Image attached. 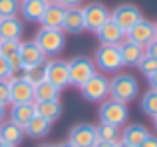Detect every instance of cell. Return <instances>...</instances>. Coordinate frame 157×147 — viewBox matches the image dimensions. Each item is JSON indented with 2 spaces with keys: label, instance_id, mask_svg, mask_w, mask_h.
<instances>
[{
  "label": "cell",
  "instance_id": "31",
  "mask_svg": "<svg viewBox=\"0 0 157 147\" xmlns=\"http://www.w3.org/2000/svg\"><path fill=\"white\" fill-rule=\"evenodd\" d=\"M137 68H139L143 74H145V76H151V74L157 70V60L151 58V56H143L141 62L137 64Z\"/></svg>",
  "mask_w": 157,
  "mask_h": 147
},
{
  "label": "cell",
  "instance_id": "40",
  "mask_svg": "<svg viewBox=\"0 0 157 147\" xmlns=\"http://www.w3.org/2000/svg\"><path fill=\"white\" fill-rule=\"evenodd\" d=\"M4 117H6V105L0 104V121H4Z\"/></svg>",
  "mask_w": 157,
  "mask_h": 147
},
{
  "label": "cell",
  "instance_id": "26",
  "mask_svg": "<svg viewBox=\"0 0 157 147\" xmlns=\"http://www.w3.org/2000/svg\"><path fill=\"white\" fill-rule=\"evenodd\" d=\"M22 80H26L32 88L42 84L46 80V62L38 64V66H32V68H22Z\"/></svg>",
  "mask_w": 157,
  "mask_h": 147
},
{
  "label": "cell",
  "instance_id": "30",
  "mask_svg": "<svg viewBox=\"0 0 157 147\" xmlns=\"http://www.w3.org/2000/svg\"><path fill=\"white\" fill-rule=\"evenodd\" d=\"M18 46L20 40H0V56H4V58L12 56L14 52H18Z\"/></svg>",
  "mask_w": 157,
  "mask_h": 147
},
{
  "label": "cell",
  "instance_id": "3",
  "mask_svg": "<svg viewBox=\"0 0 157 147\" xmlns=\"http://www.w3.org/2000/svg\"><path fill=\"white\" fill-rule=\"evenodd\" d=\"M34 42L46 56H58L66 46V38L62 30H52V28H42L36 34Z\"/></svg>",
  "mask_w": 157,
  "mask_h": 147
},
{
  "label": "cell",
  "instance_id": "18",
  "mask_svg": "<svg viewBox=\"0 0 157 147\" xmlns=\"http://www.w3.org/2000/svg\"><path fill=\"white\" fill-rule=\"evenodd\" d=\"M64 14H66V6H62V4H58V2L48 4L46 10H44V14H42V18H40V24H42V28L62 30Z\"/></svg>",
  "mask_w": 157,
  "mask_h": 147
},
{
  "label": "cell",
  "instance_id": "6",
  "mask_svg": "<svg viewBox=\"0 0 157 147\" xmlns=\"http://www.w3.org/2000/svg\"><path fill=\"white\" fill-rule=\"evenodd\" d=\"M82 96H84L86 101H92V104H98V101H104L107 96H109V80L101 74H94L88 81L80 88Z\"/></svg>",
  "mask_w": 157,
  "mask_h": 147
},
{
  "label": "cell",
  "instance_id": "46",
  "mask_svg": "<svg viewBox=\"0 0 157 147\" xmlns=\"http://www.w3.org/2000/svg\"><path fill=\"white\" fill-rule=\"evenodd\" d=\"M40 147H56V145H40Z\"/></svg>",
  "mask_w": 157,
  "mask_h": 147
},
{
  "label": "cell",
  "instance_id": "39",
  "mask_svg": "<svg viewBox=\"0 0 157 147\" xmlns=\"http://www.w3.org/2000/svg\"><path fill=\"white\" fill-rule=\"evenodd\" d=\"M92 147H115V143H109V141H101V139H98Z\"/></svg>",
  "mask_w": 157,
  "mask_h": 147
},
{
  "label": "cell",
  "instance_id": "35",
  "mask_svg": "<svg viewBox=\"0 0 157 147\" xmlns=\"http://www.w3.org/2000/svg\"><path fill=\"white\" fill-rule=\"evenodd\" d=\"M143 50H145V56H151V58H155V60H157V38H155V40H151V42L147 44Z\"/></svg>",
  "mask_w": 157,
  "mask_h": 147
},
{
  "label": "cell",
  "instance_id": "21",
  "mask_svg": "<svg viewBox=\"0 0 157 147\" xmlns=\"http://www.w3.org/2000/svg\"><path fill=\"white\" fill-rule=\"evenodd\" d=\"M34 111L36 115L44 117L46 121H56L62 115V104L60 100H46V101H34Z\"/></svg>",
  "mask_w": 157,
  "mask_h": 147
},
{
  "label": "cell",
  "instance_id": "38",
  "mask_svg": "<svg viewBox=\"0 0 157 147\" xmlns=\"http://www.w3.org/2000/svg\"><path fill=\"white\" fill-rule=\"evenodd\" d=\"M147 80H149V85L151 89H157V70L151 74V76H147Z\"/></svg>",
  "mask_w": 157,
  "mask_h": 147
},
{
  "label": "cell",
  "instance_id": "27",
  "mask_svg": "<svg viewBox=\"0 0 157 147\" xmlns=\"http://www.w3.org/2000/svg\"><path fill=\"white\" fill-rule=\"evenodd\" d=\"M96 131H98V139L109 141V143H117L119 135H121L119 127H115V125H107V123H100L96 127Z\"/></svg>",
  "mask_w": 157,
  "mask_h": 147
},
{
  "label": "cell",
  "instance_id": "8",
  "mask_svg": "<svg viewBox=\"0 0 157 147\" xmlns=\"http://www.w3.org/2000/svg\"><path fill=\"white\" fill-rule=\"evenodd\" d=\"M125 40L145 48L151 40H155V24L149 22V20H145V18H141L137 24H133V26L125 32Z\"/></svg>",
  "mask_w": 157,
  "mask_h": 147
},
{
  "label": "cell",
  "instance_id": "41",
  "mask_svg": "<svg viewBox=\"0 0 157 147\" xmlns=\"http://www.w3.org/2000/svg\"><path fill=\"white\" fill-rule=\"evenodd\" d=\"M56 147H76V145H72L70 141H64V143H60V145H56Z\"/></svg>",
  "mask_w": 157,
  "mask_h": 147
},
{
  "label": "cell",
  "instance_id": "7",
  "mask_svg": "<svg viewBox=\"0 0 157 147\" xmlns=\"http://www.w3.org/2000/svg\"><path fill=\"white\" fill-rule=\"evenodd\" d=\"M109 18L113 20L123 32H127L133 24H137L139 20L143 18V14H141V10H139L137 6H133V4H119V6H115L113 10L109 12Z\"/></svg>",
  "mask_w": 157,
  "mask_h": 147
},
{
  "label": "cell",
  "instance_id": "13",
  "mask_svg": "<svg viewBox=\"0 0 157 147\" xmlns=\"http://www.w3.org/2000/svg\"><path fill=\"white\" fill-rule=\"evenodd\" d=\"M96 36L101 44H109V46H119V44L125 40V32L113 22V20H107L104 26H100L96 30Z\"/></svg>",
  "mask_w": 157,
  "mask_h": 147
},
{
  "label": "cell",
  "instance_id": "45",
  "mask_svg": "<svg viewBox=\"0 0 157 147\" xmlns=\"http://www.w3.org/2000/svg\"><path fill=\"white\" fill-rule=\"evenodd\" d=\"M153 123H155V131H157V115L153 117Z\"/></svg>",
  "mask_w": 157,
  "mask_h": 147
},
{
  "label": "cell",
  "instance_id": "42",
  "mask_svg": "<svg viewBox=\"0 0 157 147\" xmlns=\"http://www.w3.org/2000/svg\"><path fill=\"white\" fill-rule=\"evenodd\" d=\"M115 147H131V145H127V143H123V141H121V139H119V141H117V143H115Z\"/></svg>",
  "mask_w": 157,
  "mask_h": 147
},
{
  "label": "cell",
  "instance_id": "24",
  "mask_svg": "<svg viewBox=\"0 0 157 147\" xmlns=\"http://www.w3.org/2000/svg\"><path fill=\"white\" fill-rule=\"evenodd\" d=\"M34 115H36V111H34V104H32V101L30 104H12L10 119L14 121V123H18V125L24 127Z\"/></svg>",
  "mask_w": 157,
  "mask_h": 147
},
{
  "label": "cell",
  "instance_id": "9",
  "mask_svg": "<svg viewBox=\"0 0 157 147\" xmlns=\"http://www.w3.org/2000/svg\"><path fill=\"white\" fill-rule=\"evenodd\" d=\"M82 12H84L86 30H90V32H96L98 28L104 26L107 20H109V10L100 2H92V4H88V6H84Z\"/></svg>",
  "mask_w": 157,
  "mask_h": 147
},
{
  "label": "cell",
  "instance_id": "47",
  "mask_svg": "<svg viewBox=\"0 0 157 147\" xmlns=\"http://www.w3.org/2000/svg\"><path fill=\"white\" fill-rule=\"evenodd\" d=\"M155 38H157V22H155Z\"/></svg>",
  "mask_w": 157,
  "mask_h": 147
},
{
  "label": "cell",
  "instance_id": "34",
  "mask_svg": "<svg viewBox=\"0 0 157 147\" xmlns=\"http://www.w3.org/2000/svg\"><path fill=\"white\" fill-rule=\"evenodd\" d=\"M8 74H10V66H8V60L4 56H0V80H6Z\"/></svg>",
  "mask_w": 157,
  "mask_h": 147
},
{
  "label": "cell",
  "instance_id": "14",
  "mask_svg": "<svg viewBox=\"0 0 157 147\" xmlns=\"http://www.w3.org/2000/svg\"><path fill=\"white\" fill-rule=\"evenodd\" d=\"M86 30L84 24V12L80 6H72L66 8L64 14V22H62V32H68V34H82Z\"/></svg>",
  "mask_w": 157,
  "mask_h": 147
},
{
  "label": "cell",
  "instance_id": "33",
  "mask_svg": "<svg viewBox=\"0 0 157 147\" xmlns=\"http://www.w3.org/2000/svg\"><path fill=\"white\" fill-rule=\"evenodd\" d=\"M6 60H8V66H10V72L12 70H20V68H22V60H20L18 52H14L12 56H8Z\"/></svg>",
  "mask_w": 157,
  "mask_h": 147
},
{
  "label": "cell",
  "instance_id": "5",
  "mask_svg": "<svg viewBox=\"0 0 157 147\" xmlns=\"http://www.w3.org/2000/svg\"><path fill=\"white\" fill-rule=\"evenodd\" d=\"M96 68H100L101 72L107 74H115L117 70H121V56H119V48L117 46H109V44H101L96 50V60H94Z\"/></svg>",
  "mask_w": 157,
  "mask_h": 147
},
{
  "label": "cell",
  "instance_id": "11",
  "mask_svg": "<svg viewBox=\"0 0 157 147\" xmlns=\"http://www.w3.org/2000/svg\"><path fill=\"white\" fill-rule=\"evenodd\" d=\"M46 80L54 84L58 89H64L70 85V76H68V62L60 58H54L46 62Z\"/></svg>",
  "mask_w": 157,
  "mask_h": 147
},
{
  "label": "cell",
  "instance_id": "12",
  "mask_svg": "<svg viewBox=\"0 0 157 147\" xmlns=\"http://www.w3.org/2000/svg\"><path fill=\"white\" fill-rule=\"evenodd\" d=\"M18 54H20V60H22V68H32L46 62V54L38 48L36 42H20Z\"/></svg>",
  "mask_w": 157,
  "mask_h": 147
},
{
  "label": "cell",
  "instance_id": "1",
  "mask_svg": "<svg viewBox=\"0 0 157 147\" xmlns=\"http://www.w3.org/2000/svg\"><path fill=\"white\" fill-rule=\"evenodd\" d=\"M109 96L111 100L129 104L139 96V84L131 74H117L113 80H109Z\"/></svg>",
  "mask_w": 157,
  "mask_h": 147
},
{
  "label": "cell",
  "instance_id": "29",
  "mask_svg": "<svg viewBox=\"0 0 157 147\" xmlns=\"http://www.w3.org/2000/svg\"><path fill=\"white\" fill-rule=\"evenodd\" d=\"M20 12V0H0V18L18 16Z\"/></svg>",
  "mask_w": 157,
  "mask_h": 147
},
{
  "label": "cell",
  "instance_id": "44",
  "mask_svg": "<svg viewBox=\"0 0 157 147\" xmlns=\"http://www.w3.org/2000/svg\"><path fill=\"white\" fill-rule=\"evenodd\" d=\"M46 4H54V2H58V0H44Z\"/></svg>",
  "mask_w": 157,
  "mask_h": 147
},
{
  "label": "cell",
  "instance_id": "25",
  "mask_svg": "<svg viewBox=\"0 0 157 147\" xmlns=\"http://www.w3.org/2000/svg\"><path fill=\"white\" fill-rule=\"evenodd\" d=\"M60 92L54 84H50L48 80H44L42 84L34 85V101H46V100H58Z\"/></svg>",
  "mask_w": 157,
  "mask_h": 147
},
{
  "label": "cell",
  "instance_id": "15",
  "mask_svg": "<svg viewBox=\"0 0 157 147\" xmlns=\"http://www.w3.org/2000/svg\"><path fill=\"white\" fill-rule=\"evenodd\" d=\"M8 84H10V104H30V101L34 104V88L26 80H14Z\"/></svg>",
  "mask_w": 157,
  "mask_h": 147
},
{
  "label": "cell",
  "instance_id": "2",
  "mask_svg": "<svg viewBox=\"0 0 157 147\" xmlns=\"http://www.w3.org/2000/svg\"><path fill=\"white\" fill-rule=\"evenodd\" d=\"M96 74V64L86 56H78L68 62V76H70V85L82 88L90 77Z\"/></svg>",
  "mask_w": 157,
  "mask_h": 147
},
{
  "label": "cell",
  "instance_id": "28",
  "mask_svg": "<svg viewBox=\"0 0 157 147\" xmlns=\"http://www.w3.org/2000/svg\"><path fill=\"white\" fill-rule=\"evenodd\" d=\"M141 111L145 115H149L151 119L157 115V89H149L147 93H143L141 97Z\"/></svg>",
  "mask_w": 157,
  "mask_h": 147
},
{
  "label": "cell",
  "instance_id": "17",
  "mask_svg": "<svg viewBox=\"0 0 157 147\" xmlns=\"http://www.w3.org/2000/svg\"><path fill=\"white\" fill-rule=\"evenodd\" d=\"M24 127L18 123H14L12 119L8 121H0V141L12 145V147H18L24 141Z\"/></svg>",
  "mask_w": 157,
  "mask_h": 147
},
{
  "label": "cell",
  "instance_id": "16",
  "mask_svg": "<svg viewBox=\"0 0 157 147\" xmlns=\"http://www.w3.org/2000/svg\"><path fill=\"white\" fill-rule=\"evenodd\" d=\"M117 48H119V56H121V64L127 68H135L145 56V50L141 46H137V44L129 42V40H123Z\"/></svg>",
  "mask_w": 157,
  "mask_h": 147
},
{
  "label": "cell",
  "instance_id": "43",
  "mask_svg": "<svg viewBox=\"0 0 157 147\" xmlns=\"http://www.w3.org/2000/svg\"><path fill=\"white\" fill-rule=\"evenodd\" d=\"M0 147H12V145H8V143H4V141H0Z\"/></svg>",
  "mask_w": 157,
  "mask_h": 147
},
{
  "label": "cell",
  "instance_id": "10",
  "mask_svg": "<svg viewBox=\"0 0 157 147\" xmlns=\"http://www.w3.org/2000/svg\"><path fill=\"white\" fill-rule=\"evenodd\" d=\"M68 141L76 147H92L98 141V131L96 125L92 123H78L70 129L68 133Z\"/></svg>",
  "mask_w": 157,
  "mask_h": 147
},
{
  "label": "cell",
  "instance_id": "32",
  "mask_svg": "<svg viewBox=\"0 0 157 147\" xmlns=\"http://www.w3.org/2000/svg\"><path fill=\"white\" fill-rule=\"evenodd\" d=\"M0 104L2 105L10 104V84L6 80H0Z\"/></svg>",
  "mask_w": 157,
  "mask_h": 147
},
{
  "label": "cell",
  "instance_id": "19",
  "mask_svg": "<svg viewBox=\"0 0 157 147\" xmlns=\"http://www.w3.org/2000/svg\"><path fill=\"white\" fill-rule=\"evenodd\" d=\"M24 34V24L18 16L0 18V40H20Z\"/></svg>",
  "mask_w": 157,
  "mask_h": 147
},
{
  "label": "cell",
  "instance_id": "23",
  "mask_svg": "<svg viewBox=\"0 0 157 147\" xmlns=\"http://www.w3.org/2000/svg\"><path fill=\"white\" fill-rule=\"evenodd\" d=\"M50 127H52L50 121H46L40 115H34L24 125V135L32 137V139H40V137H46L48 133H50Z\"/></svg>",
  "mask_w": 157,
  "mask_h": 147
},
{
  "label": "cell",
  "instance_id": "20",
  "mask_svg": "<svg viewBox=\"0 0 157 147\" xmlns=\"http://www.w3.org/2000/svg\"><path fill=\"white\" fill-rule=\"evenodd\" d=\"M48 4L44 0H20V12L26 22H40Z\"/></svg>",
  "mask_w": 157,
  "mask_h": 147
},
{
  "label": "cell",
  "instance_id": "37",
  "mask_svg": "<svg viewBox=\"0 0 157 147\" xmlns=\"http://www.w3.org/2000/svg\"><path fill=\"white\" fill-rule=\"evenodd\" d=\"M82 2H84V0H58V4H62V6H66V8H72V6H80Z\"/></svg>",
  "mask_w": 157,
  "mask_h": 147
},
{
  "label": "cell",
  "instance_id": "22",
  "mask_svg": "<svg viewBox=\"0 0 157 147\" xmlns=\"http://www.w3.org/2000/svg\"><path fill=\"white\" fill-rule=\"evenodd\" d=\"M147 135H149V131H147L145 125H141V123H131V125H127V127L121 131L119 139H121L123 143L131 145V147H137Z\"/></svg>",
  "mask_w": 157,
  "mask_h": 147
},
{
  "label": "cell",
  "instance_id": "4",
  "mask_svg": "<svg viewBox=\"0 0 157 147\" xmlns=\"http://www.w3.org/2000/svg\"><path fill=\"white\" fill-rule=\"evenodd\" d=\"M127 117H129V111H127V105L121 104V101H101L100 107V123H107V125H115V127H121V125L127 123Z\"/></svg>",
  "mask_w": 157,
  "mask_h": 147
},
{
  "label": "cell",
  "instance_id": "36",
  "mask_svg": "<svg viewBox=\"0 0 157 147\" xmlns=\"http://www.w3.org/2000/svg\"><path fill=\"white\" fill-rule=\"evenodd\" d=\"M137 147H157V137L149 133V135H147V137H145V139H143Z\"/></svg>",
  "mask_w": 157,
  "mask_h": 147
}]
</instances>
